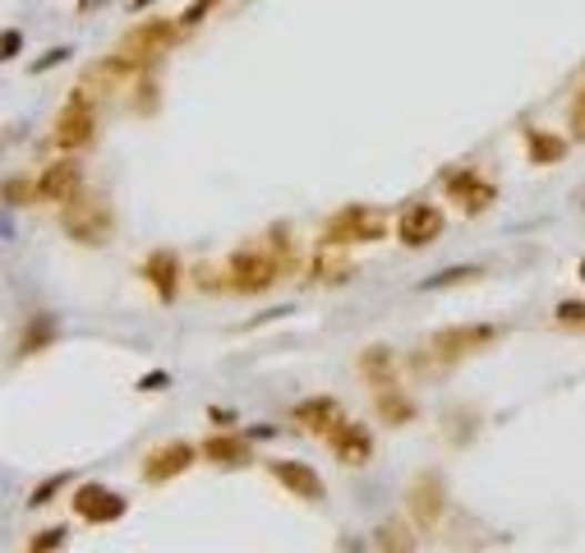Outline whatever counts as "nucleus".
<instances>
[{"instance_id": "obj_1", "label": "nucleus", "mask_w": 585, "mask_h": 553, "mask_svg": "<svg viewBox=\"0 0 585 553\" xmlns=\"http://www.w3.org/2000/svg\"><path fill=\"white\" fill-rule=\"evenodd\" d=\"M60 231H65L74 244H88V250H102V244H111V235H115V208H111V199L79 190L70 203H60Z\"/></svg>"}, {"instance_id": "obj_2", "label": "nucleus", "mask_w": 585, "mask_h": 553, "mask_svg": "<svg viewBox=\"0 0 585 553\" xmlns=\"http://www.w3.org/2000/svg\"><path fill=\"white\" fill-rule=\"evenodd\" d=\"M98 102H102L98 92L79 79V88L65 98V111H60L56 130H51V139H56L60 152H79V148H88L92 139H98Z\"/></svg>"}, {"instance_id": "obj_3", "label": "nucleus", "mask_w": 585, "mask_h": 553, "mask_svg": "<svg viewBox=\"0 0 585 553\" xmlns=\"http://www.w3.org/2000/svg\"><path fill=\"white\" fill-rule=\"evenodd\" d=\"M226 276H231V291L240 295H263L276 276H282V259H276L268 244H254V250H235L226 259Z\"/></svg>"}, {"instance_id": "obj_4", "label": "nucleus", "mask_w": 585, "mask_h": 553, "mask_svg": "<svg viewBox=\"0 0 585 553\" xmlns=\"http://www.w3.org/2000/svg\"><path fill=\"white\" fill-rule=\"evenodd\" d=\"M383 235H387V218L379 208H364V203L332 212L327 227H323V244H374Z\"/></svg>"}, {"instance_id": "obj_5", "label": "nucleus", "mask_w": 585, "mask_h": 553, "mask_svg": "<svg viewBox=\"0 0 585 553\" xmlns=\"http://www.w3.org/2000/svg\"><path fill=\"white\" fill-rule=\"evenodd\" d=\"M175 42H180V23H171V19H148V23L130 28V33L120 38V56H130L139 70H152Z\"/></svg>"}, {"instance_id": "obj_6", "label": "nucleus", "mask_w": 585, "mask_h": 553, "mask_svg": "<svg viewBox=\"0 0 585 553\" xmlns=\"http://www.w3.org/2000/svg\"><path fill=\"white\" fill-rule=\"evenodd\" d=\"M494 328L488 323H466V328H443V332H434L428 336V346H424V355L428 360H438L443 369L447 364H461V360H471L475 351H484V346H494Z\"/></svg>"}, {"instance_id": "obj_7", "label": "nucleus", "mask_w": 585, "mask_h": 553, "mask_svg": "<svg viewBox=\"0 0 585 553\" xmlns=\"http://www.w3.org/2000/svg\"><path fill=\"white\" fill-rule=\"evenodd\" d=\"M406 516L415 521V526L424 535H434L443 526V516H447V489H443V475L434 471H424L411 480V494H406Z\"/></svg>"}, {"instance_id": "obj_8", "label": "nucleus", "mask_w": 585, "mask_h": 553, "mask_svg": "<svg viewBox=\"0 0 585 553\" xmlns=\"http://www.w3.org/2000/svg\"><path fill=\"white\" fill-rule=\"evenodd\" d=\"M447 218L438 203H411L402 208V218H396V235H402V244H411V250H424V244H434L443 235Z\"/></svg>"}, {"instance_id": "obj_9", "label": "nucleus", "mask_w": 585, "mask_h": 553, "mask_svg": "<svg viewBox=\"0 0 585 553\" xmlns=\"http://www.w3.org/2000/svg\"><path fill=\"white\" fill-rule=\"evenodd\" d=\"M70 507H74V516L88 521V526H111V521L125 516V499L111 494L107 484H79Z\"/></svg>"}, {"instance_id": "obj_10", "label": "nucleus", "mask_w": 585, "mask_h": 553, "mask_svg": "<svg viewBox=\"0 0 585 553\" xmlns=\"http://www.w3.org/2000/svg\"><path fill=\"white\" fill-rule=\"evenodd\" d=\"M268 475L282 484L286 494H295V499H304V503H323V494H327L323 480H319V471L304 466V461H286V456H282V461H272V466H268Z\"/></svg>"}, {"instance_id": "obj_11", "label": "nucleus", "mask_w": 585, "mask_h": 553, "mask_svg": "<svg viewBox=\"0 0 585 553\" xmlns=\"http://www.w3.org/2000/svg\"><path fill=\"white\" fill-rule=\"evenodd\" d=\"M194 466V448L190 443H162L143 456V480L148 484H167V480H180L184 471Z\"/></svg>"}, {"instance_id": "obj_12", "label": "nucleus", "mask_w": 585, "mask_h": 553, "mask_svg": "<svg viewBox=\"0 0 585 553\" xmlns=\"http://www.w3.org/2000/svg\"><path fill=\"white\" fill-rule=\"evenodd\" d=\"M295 424L300 429H310L314 439H332L336 429L346 424V411H342V402H336V396H310V402H300L295 406Z\"/></svg>"}, {"instance_id": "obj_13", "label": "nucleus", "mask_w": 585, "mask_h": 553, "mask_svg": "<svg viewBox=\"0 0 585 553\" xmlns=\"http://www.w3.org/2000/svg\"><path fill=\"white\" fill-rule=\"evenodd\" d=\"M38 190H42V199H51V203H70L79 190H83V171H79V162L70 158H56L42 175H38Z\"/></svg>"}, {"instance_id": "obj_14", "label": "nucleus", "mask_w": 585, "mask_h": 553, "mask_svg": "<svg viewBox=\"0 0 585 553\" xmlns=\"http://www.w3.org/2000/svg\"><path fill=\"white\" fill-rule=\"evenodd\" d=\"M327 448H332V456L342 461V466H364L369 456H374V434H369L364 424H355V420H346L336 434L327 439Z\"/></svg>"}, {"instance_id": "obj_15", "label": "nucleus", "mask_w": 585, "mask_h": 553, "mask_svg": "<svg viewBox=\"0 0 585 553\" xmlns=\"http://www.w3.org/2000/svg\"><path fill=\"white\" fill-rule=\"evenodd\" d=\"M447 194H452V199H456V203L475 218V212H484L488 203H494V194H498V190H494V184H488L480 171H456V175L447 180Z\"/></svg>"}, {"instance_id": "obj_16", "label": "nucleus", "mask_w": 585, "mask_h": 553, "mask_svg": "<svg viewBox=\"0 0 585 553\" xmlns=\"http://www.w3.org/2000/svg\"><path fill=\"white\" fill-rule=\"evenodd\" d=\"M143 276L152 282V291H158V300H175L180 295V259L171 250H158L152 259H143Z\"/></svg>"}, {"instance_id": "obj_17", "label": "nucleus", "mask_w": 585, "mask_h": 553, "mask_svg": "<svg viewBox=\"0 0 585 553\" xmlns=\"http://www.w3.org/2000/svg\"><path fill=\"white\" fill-rule=\"evenodd\" d=\"M360 379L369 383V388H392L396 383V355H392V346H369L364 355H360Z\"/></svg>"}, {"instance_id": "obj_18", "label": "nucleus", "mask_w": 585, "mask_h": 553, "mask_svg": "<svg viewBox=\"0 0 585 553\" xmlns=\"http://www.w3.org/2000/svg\"><path fill=\"white\" fill-rule=\"evenodd\" d=\"M374 415L383 420V424H392V429H402V424H411L420 411H415V402L406 392H396V388H379L374 392Z\"/></svg>"}, {"instance_id": "obj_19", "label": "nucleus", "mask_w": 585, "mask_h": 553, "mask_svg": "<svg viewBox=\"0 0 585 553\" xmlns=\"http://www.w3.org/2000/svg\"><path fill=\"white\" fill-rule=\"evenodd\" d=\"M203 456L212 461V466H244V461L254 456V448H250V439H240V434H218V439L203 443Z\"/></svg>"}, {"instance_id": "obj_20", "label": "nucleus", "mask_w": 585, "mask_h": 553, "mask_svg": "<svg viewBox=\"0 0 585 553\" xmlns=\"http://www.w3.org/2000/svg\"><path fill=\"white\" fill-rule=\"evenodd\" d=\"M526 158H531L535 167H544V162H563V158H567V143H563L558 134L535 130V134L526 139Z\"/></svg>"}, {"instance_id": "obj_21", "label": "nucleus", "mask_w": 585, "mask_h": 553, "mask_svg": "<svg viewBox=\"0 0 585 553\" xmlns=\"http://www.w3.org/2000/svg\"><path fill=\"white\" fill-rule=\"evenodd\" d=\"M374 544H379L383 553H411V549H415V531H406L402 521H387V526H379Z\"/></svg>"}, {"instance_id": "obj_22", "label": "nucleus", "mask_w": 585, "mask_h": 553, "mask_svg": "<svg viewBox=\"0 0 585 553\" xmlns=\"http://www.w3.org/2000/svg\"><path fill=\"white\" fill-rule=\"evenodd\" d=\"M6 199H10V203H33V199H42V190H38V180L14 175V180L6 184Z\"/></svg>"}, {"instance_id": "obj_23", "label": "nucleus", "mask_w": 585, "mask_h": 553, "mask_svg": "<svg viewBox=\"0 0 585 553\" xmlns=\"http://www.w3.org/2000/svg\"><path fill=\"white\" fill-rule=\"evenodd\" d=\"M567 130H572V139L576 143H585V88L572 98V111H567Z\"/></svg>"}, {"instance_id": "obj_24", "label": "nucleus", "mask_w": 585, "mask_h": 553, "mask_svg": "<svg viewBox=\"0 0 585 553\" xmlns=\"http://www.w3.org/2000/svg\"><path fill=\"white\" fill-rule=\"evenodd\" d=\"M558 323L585 328V300H567V304H558Z\"/></svg>"}, {"instance_id": "obj_25", "label": "nucleus", "mask_w": 585, "mask_h": 553, "mask_svg": "<svg viewBox=\"0 0 585 553\" xmlns=\"http://www.w3.org/2000/svg\"><path fill=\"white\" fill-rule=\"evenodd\" d=\"M212 6H218V0H194V6L184 10V28H194V23H203V14H208Z\"/></svg>"}, {"instance_id": "obj_26", "label": "nucleus", "mask_w": 585, "mask_h": 553, "mask_svg": "<svg viewBox=\"0 0 585 553\" xmlns=\"http://www.w3.org/2000/svg\"><path fill=\"white\" fill-rule=\"evenodd\" d=\"M60 540H65V531H47V535H38V540H28V553H42V549H56Z\"/></svg>"}, {"instance_id": "obj_27", "label": "nucleus", "mask_w": 585, "mask_h": 553, "mask_svg": "<svg viewBox=\"0 0 585 553\" xmlns=\"http://www.w3.org/2000/svg\"><path fill=\"white\" fill-rule=\"evenodd\" d=\"M581 282H585V263H581Z\"/></svg>"}]
</instances>
